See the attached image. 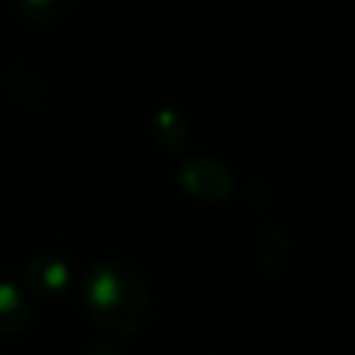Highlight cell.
Segmentation results:
<instances>
[{
  "label": "cell",
  "mask_w": 355,
  "mask_h": 355,
  "mask_svg": "<svg viewBox=\"0 0 355 355\" xmlns=\"http://www.w3.org/2000/svg\"><path fill=\"white\" fill-rule=\"evenodd\" d=\"M33 311L25 288L8 277H0V336H19L31 327Z\"/></svg>",
  "instance_id": "277c9868"
},
{
  "label": "cell",
  "mask_w": 355,
  "mask_h": 355,
  "mask_svg": "<svg viewBox=\"0 0 355 355\" xmlns=\"http://www.w3.org/2000/svg\"><path fill=\"white\" fill-rule=\"evenodd\" d=\"M153 136L164 150H180L189 141V128L175 111H158L153 116Z\"/></svg>",
  "instance_id": "8992f818"
},
{
  "label": "cell",
  "mask_w": 355,
  "mask_h": 355,
  "mask_svg": "<svg viewBox=\"0 0 355 355\" xmlns=\"http://www.w3.org/2000/svg\"><path fill=\"white\" fill-rule=\"evenodd\" d=\"M78 0H14V11L28 25H55L75 11Z\"/></svg>",
  "instance_id": "5b68a950"
},
{
  "label": "cell",
  "mask_w": 355,
  "mask_h": 355,
  "mask_svg": "<svg viewBox=\"0 0 355 355\" xmlns=\"http://www.w3.org/2000/svg\"><path fill=\"white\" fill-rule=\"evenodd\" d=\"M69 286H72V269L58 255H33L25 263V272H22L25 294L55 302L69 291Z\"/></svg>",
  "instance_id": "3957f363"
},
{
  "label": "cell",
  "mask_w": 355,
  "mask_h": 355,
  "mask_svg": "<svg viewBox=\"0 0 355 355\" xmlns=\"http://www.w3.org/2000/svg\"><path fill=\"white\" fill-rule=\"evenodd\" d=\"M80 300L86 313L116 336H136L153 319L150 283L141 269L122 255L100 258L86 269Z\"/></svg>",
  "instance_id": "6da1fadb"
},
{
  "label": "cell",
  "mask_w": 355,
  "mask_h": 355,
  "mask_svg": "<svg viewBox=\"0 0 355 355\" xmlns=\"http://www.w3.org/2000/svg\"><path fill=\"white\" fill-rule=\"evenodd\" d=\"M94 355H114V352H94Z\"/></svg>",
  "instance_id": "52a82bcc"
},
{
  "label": "cell",
  "mask_w": 355,
  "mask_h": 355,
  "mask_svg": "<svg viewBox=\"0 0 355 355\" xmlns=\"http://www.w3.org/2000/svg\"><path fill=\"white\" fill-rule=\"evenodd\" d=\"M178 183L186 194L197 197L200 202H222L236 191V178L230 166L205 155L183 161L178 169Z\"/></svg>",
  "instance_id": "7a4b0ae2"
}]
</instances>
